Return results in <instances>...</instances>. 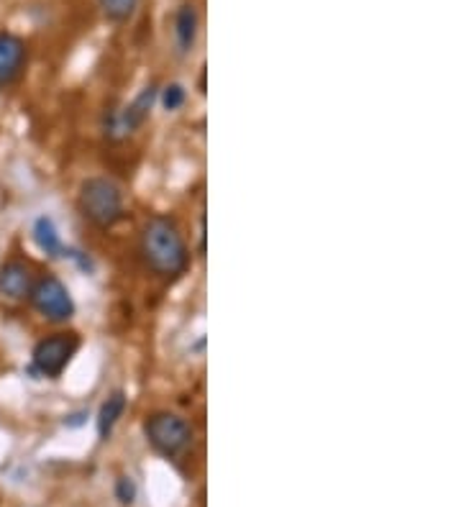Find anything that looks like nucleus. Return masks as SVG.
<instances>
[{
    "mask_svg": "<svg viewBox=\"0 0 461 507\" xmlns=\"http://www.w3.org/2000/svg\"><path fill=\"white\" fill-rule=\"evenodd\" d=\"M139 252L144 264L161 279H178L190 264L187 244L170 216H154L144 223Z\"/></svg>",
    "mask_w": 461,
    "mask_h": 507,
    "instance_id": "f257e3e1",
    "label": "nucleus"
},
{
    "mask_svg": "<svg viewBox=\"0 0 461 507\" xmlns=\"http://www.w3.org/2000/svg\"><path fill=\"white\" fill-rule=\"evenodd\" d=\"M77 208L98 228H113L126 216L124 193L110 177H88L80 185Z\"/></svg>",
    "mask_w": 461,
    "mask_h": 507,
    "instance_id": "f03ea898",
    "label": "nucleus"
},
{
    "mask_svg": "<svg viewBox=\"0 0 461 507\" xmlns=\"http://www.w3.org/2000/svg\"><path fill=\"white\" fill-rule=\"evenodd\" d=\"M146 441L164 456H178L193 443V425L178 413H152L144 420Z\"/></svg>",
    "mask_w": 461,
    "mask_h": 507,
    "instance_id": "7ed1b4c3",
    "label": "nucleus"
},
{
    "mask_svg": "<svg viewBox=\"0 0 461 507\" xmlns=\"http://www.w3.org/2000/svg\"><path fill=\"white\" fill-rule=\"evenodd\" d=\"M77 348H80L77 333H54V336L41 339L31 354V372L39 377H47V380H57L70 366Z\"/></svg>",
    "mask_w": 461,
    "mask_h": 507,
    "instance_id": "20e7f679",
    "label": "nucleus"
},
{
    "mask_svg": "<svg viewBox=\"0 0 461 507\" xmlns=\"http://www.w3.org/2000/svg\"><path fill=\"white\" fill-rule=\"evenodd\" d=\"M34 310L49 323H67L74 315V300H72L67 285L54 277V274H44L39 277L29 295Z\"/></svg>",
    "mask_w": 461,
    "mask_h": 507,
    "instance_id": "39448f33",
    "label": "nucleus"
},
{
    "mask_svg": "<svg viewBox=\"0 0 461 507\" xmlns=\"http://www.w3.org/2000/svg\"><path fill=\"white\" fill-rule=\"evenodd\" d=\"M154 100H157V85H149V88H144L139 92V98L131 106H126L124 110L113 113L106 124L108 139H126V136H131L149 118Z\"/></svg>",
    "mask_w": 461,
    "mask_h": 507,
    "instance_id": "423d86ee",
    "label": "nucleus"
},
{
    "mask_svg": "<svg viewBox=\"0 0 461 507\" xmlns=\"http://www.w3.org/2000/svg\"><path fill=\"white\" fill-rule=\"evenodd\" d=\"M36 277L34 270L29 262L23 259H8L0 264V295L5 300H13V303H21L31 295V288H34Z\"/></svg>",
    "mask_w": 461,
    "mask_h": 507,
    "instance_id": "0eeeda50",
    "label": "nucleus"
},
{
    "mask_svg": "<svg viewBox=\"0 0 461 507\" xmlns=\"http://www.w3.org/2000/svg\"><path fill=\"white\" fill-rule=\"evenodd\" d=\"M26 64V44L13 34H0V88L13 85Z\"/></svg>",
    "mask_w": 461,
    "mask_h": 507,
    "instance_id": "6e6552de",
    "label": "nucleus"
},
{
    "mask_svg": "<svg viewBox=\"0 0 461 507\" xmlns=\"http://www.w3.org/2000/svg\"><path fill=\"white\" fill-rule=\"evenodd\" d=\"M126 405H128V398H126V392H121V390H116L113 395H108L106 402L100 405L98 417H95V425H98L100 441H108V438H110L113 428H116V423L124 417Z\"/></svg>",
    "mask_w": 461,
    "mask_h": 507,
    "instance_id": "1a4fd4ad",
    "label": "nucleus"
},
{
    "mask_svg": "<svg viewBox=\"0 0 461 507\" xmlns=\"http://www.w3.org/2000/svg\"><path fill=\"white\" fill-rule=\"evenodd\" d=\"M175 37L182 55H190L197 39V11L193 3H182L175 19Z\"/></svg>",
    "mask_w": 461,
    "mask_h": 507,
    "instance_id": "9d476101",
    "label": "nucleus"
},
{
    "mask_svg": "<svg viewBox=\"0 0 461 507\" xmlns=\"http://www.w3.org/2000/svg\"><path fill=\"white\" fill-rule=\"evenodd\" d=\"M34 241L36 246L47 254V256H52V259L67 256V249H65V244H62V236H59V231H57V226H54V220L49 216L36 218Z\"/></svg>",
    "mask_w": 461,
    "mask_h": 507,
    "instance_id": "9b49d317",
    "label": "nucleus"
},
{
    "mask_svg": "<svg viewBox=\"0 0 461 507\" xmlns=\"http://www.w3.org/2000/svg\"><path fill=\"white\" fill-rule=\"evenodd\" d=\"M100 3V8H103V16L108 21H116V23H121V21H128L134 16V11H136V3L139 0H98Z\"/></svg>",
    "mask_w": 461,
    "mask_h": 507,
    "instance_id": "f8f14e48",
    "label": "nucleus"
},
{
    "mask_svg": "<svg viewBox=\"0 0 461 507\" xmlns=\"http://www.w3.org/2000/svg\"><path fill=\"white\" fill-rule=\"evenodd\" d=\"M161 108L167 110V113H175L185 106V100H187V92L185 88L179 85V82H172V85H167L164 90H161Z\"/></svg>",
    "mask_w": 461,
    "mask_h": 507,
    "instance_id": "ddd939ff",
    "label": "nucleus"
},
{
    "mask_svg": "<svg viewBox=\"0 0 461 507\" xmlns=\"http://www.w3.org/2000/svg\"><path fill=\"white\" fill-rule=\"evenodd\" d=\"M116 497H118L121 505H134V500H136V482L131 477H121L116 482Z\"/></svg>",
    "mask_w": 461,
    "mask_h": 507,
    "instance_id": "4468645a",
    "label": "nucleus"
},
{
    "mask_svg": "<svg viewBox=\"0 0 461 507\" xmlns=\"http://www.w3.org/2000/svg\"><path fill=\"white\" fill-rule=\"evenodd\" d=\"M85 417H88V410H80V413H72L67 420H65V425L67 428H80L83 423H85Z\"/></svg>",
    "mask_w": 461,
    "mask_h": 507,
    "instance_id": "2eb2a0df",
    "label": "nucleus"
}]
</instances>
